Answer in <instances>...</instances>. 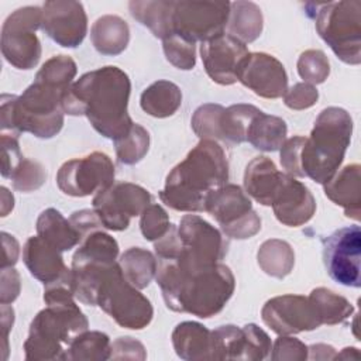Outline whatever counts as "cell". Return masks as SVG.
I'll return each mask as SVG.
<instances>
[{"label":"cell","instance_id":"1","mask_svg":"<svg viewBox=\"0 0 361 361\" xmlns=\"http://www.w3.org/2000/svg\"><path fill=\"white\" fill-rule=\"evenodd\" d=\"M155 278L169 309L203 319L221 312L235 286L233 272L220 262L197 267L158 258Z\"/></svg>","mask_w":361,"mask_h":361},{"label":"cell","instance_id":"2","mask_svg":"<svg viewBox=\"0 0 361 361\" xmlns=\"http://www.w3.org/2000/svg\"><path fill=\"white\" fill-rule=\"evenodd\" d=\"M130 79L117 66H103L82 75L65 92L63 113L86 116L103 137L120 140L133 127L127 113Z\"/></svg>","mask_w":361,"mask_h":361},{"label":"cell","instance_id":"3","mask_svg":"<svg viewBox=\"0 0 361 361\" xmlns=\"http://www.w3.org/2000/svg\"><path fill=\"white\" fill-rule=\"evenodd\" d=\"M351 133L353 120L344 109H324L307 138L295 135L282 144V168L288 175L310 178L324 185L338 171L350 145Z\"/></svg>","mask_w":361,"mask_h":361},{"label":"cell","instance_id":"4","mask_svg":"<svg viewBox=\"0 0 361 361\" xmlns=\"http://www.w3.org/2000/svg\"><path fill=\"white\" fill-rule=\"evenodd\" d=\"M228 164L214 140H202L166 176L161 200L180 212H204L212 192L226 185Z\"/></svg>","mask_w":361,"mask_h":361},{"label":"cell","instance_id":"5","mask_svg":"<svg viewBox=\"0 0 361 361\" xmlns=\"http://www.w3.org/2000/svg\"><path fill=\"white\" fill-rule=\"evenodd\" d=\"M73 298L72 286L68 283L45 286L47 307L31 323L24 344L27 360H63L75 338L87 330V319Z\"/></svg>","mask_w":361,"mask_h":361},{"label":"cell","instance_id":"6","mask_svg":"<svg viewBox=\"0 0 361 361\" xmlns=\"http://www.w3.org/2000/svg\"><path fill=\"white\" fill-rule=\"evenodd\" d=\"M69 89V87H68ZM68 89L42 79L34 80L21 96H1V128L51 138L63 124L62 99Z\"/></svg>","mask_w":361,"mask_h":361},{"label":"cell","instance_id":"7","mask_svg":"<svg viewBox=\"0 0 361 361\" xmlns=\"http://www.w3.org/2000/svg\"><path fill=\"white\" fill-rule=\"evenodd\" d=\"M316 30L331 51L345 63L361 62V3L333 1L313 4Z\"/></svg>","mask_w":361,"mask_h":361},{"label":"cell","instance_id":"8","mask_svg":"<svg viewBox=\"0 0 361 361\" xmlns=\"http://www.w3.org/2000/svg\"><path fill=\"white\" fill-rule=\"evenodd\" d=\"M97 305L118 326L133 330L144 329L154 314L149 300L124 278L120 264H116L103 281Z\"/></svg>","mask_w":361,"mask_h":361},{"label":"cell","instance_id":"9","mask_svg":"<svg viewBox=\"0 0 361 361\" xmlns=\"http://www.w3.org/2000/svg\"><path fill=\"white\" fill-rule=\"evenodd\" d=\"M228 17L230 1H171L168 37L204 42L224 34Z\"/></svg>","mask_w":361,"mask_h":361},{"label":"cell","instance_id":"10","mask_svg":"<svg viewBox=\"0 0 361 361\" xmlns=\"http://www.w3.org/2000/svg\"><path fill=\"white\" fill-rule=\"evenodd\" d=\"M42 8L27 6L11 13L1 28V51L7 62L18 69H31L41 56L35 31L41 27Z\"/></svg>","mask_w":361,"mask_h":361},{"label":"cell","instance_id":"11","mask_svg":"<svg viewBox=\"0 0 361 361\" xmlns=\"http://www.w3.org/2000/svg\"><path fill=\"white\" fill-rule=\"evenodd\" d=\"M178 245L165 257L178 258L192 265H212L223 259L227 252V243L217 228L195 214L182 217L178 227Z\"/></svg>","mask_w":361,"mask_h":361},{"label":"cell","instance_id":"12","mask_svg":"<svg viewBox=\"0 0 361 361\" xmlns=\"http://www.w3.org/2000/svg\"><path fill=\"white\" fill-rule=\"evenodd\" d=\"M231 238H250L261 228V220L252 210L251 200L237 185H223L206 200V210Z\"/></svg>","mask_w":361,"mask_h":361},{"label":"cell","instance_id":"13","mask_svg":"<svg viewBox=\"0 0 361 361\" xmlns=\"http://www.w3.org/2000/svg\"><path fill=\"white\" fill-rule=\"evenodd\" d=\"M93 210L103 227L114 231L126 230L131 217L141 214L151 203L144 188L130 182H113L93 197Z\"/></svg>","mask_w":361,"mask_h":361},{"label":"cell","instance_id":"14","mask_svg":"<svg viewBox=\"0 0 361 361\" xmlns=\"http://www.w3.org/2000/svg\"><path fill=\"white\" fill-rule=\"evenodd\" d=\"M361 230L354 224L323 240V262L329 276L340 285L361 286Z\"/></svg>","mask_w":361,"mask_h":361},{"label":"cell","instance_id":"15","mask_svg":"<svg viewBox=\"0 0 361 361\" xmlns=\"http://www.w3.org/2000/svg\"><path fill=\"white\" fill-rule=\"evenodd\" d=\"M114 182V165L103 152L65 162L56 175L59 189L69 196L83 197L97 193Z\"/></svg>","mask_w":361,"mask_h":361},{"label":"cell","instance_id":"16","mask_svg":"<svg viewBox=\"0 0 361 361\" xmlns=\"http://www.w3.org/2000/svg\"><path fill=\"white\" fill-rule=\"evenodd\" d=\"M262 320L275 333L286 336L322 326L319 313L310 300L300 295H283L269 299L261 312Z\"/></svg>","mask_w":361,"mask_h":361},{"label":"cell","instance_id":"17","mask_svg":"<svg viewBox=\"0 0 361 361\" xmlns=\"http://www.w3.org/2000/svg\"><path fill=\"white\" fill-rule=\"evenodd\" d=\"M212 350L216 360H262L271 350V340L255 324L243 329L228 324L212 331Z\"/></svg>","mask_w":361,"mask_h":361},{"label":"cell","instance_id":"18","mask_svg":"<svg viewBox=\"0 0 361 361\" xmlns=\"http://www.w3.org/2000/svg\"><path fill=\"white\" fill-rule=\"evenodd\" d=\"M41 28L61 47H78L87 31L83 4L72 0H54L42 6Z\"/></svg>","mask_w":361,"mask_h":361},{"label":"cell","instance_id":"19","mask_svg":"<svg viewBox=\"0 0 361 361\" xmlns=\"http://www.w3.org/2000/svg\"><path fill=\"white\" fill-rule=\"evenodd\" d=\"M237 80L255 94L267 99H278L288 90V76L283 65L264 52H248L245 55L238 66Z\"/></svg>","mask_w":361,"mask_h":361},{"label":"cell","instance_id":"20","mask_svg":"<svg viewBox=\"0 0 361 361\" xmlns=\"http://www.w3.org/2000/svg\"><path fill=\"white\" fill-rule=\"evenodd\" d=\"M248 54L244 42L230 34H221L200 44V55L207 75L220 85L237 82V71Z\"/></svg>","mask_w":361,"mask_h":361},{"label":"cell","instance_id":"21","mask_svg":"<svg viewBox=\"0 0 361 361\" xmlns=\"http://www.w3.org/2000/svg\"><path fill=\"white\" fill-rule=\"evenodd\" d=\"M271 206L275 217L289 227H299L307 223L316 212V202L309 189L283 172L272 196Z\"/></svg>","mask_w":361,"mask_h":361},{"label":"cell","instance_id":"22","mask_svg":"<svg viewBox=\"0 0 361 361\" xmlns=\"http://www.w3.org/2000/svg\"><path fill=\"white\" fill-rule=\"evenodd\" d=\"M23 259L30 274L45 286L54 283L72 286V272L63 264L61 251L39 235L27 240L23 248Z\"/></svg>","mask_w":361,"mask_h":361},{"label":"cell","instance_id":"23","mask_svg":"<svg viewBox=\"0 0 361 361\" xmlns=\"http://www.w3.org/2000/svg\"><path fill=\"white\" fill-rule=\"evenodd\" d=\"M326 196L336 204L344 209L347 217L360 220L361 203V175L360 165L351 164L344 166L340 172L324 183Z\"/></svg>","mask_w":361,"mask_h":361},{"label":"cell","instance_id":"24","mask_svg":"<svg viewBox=\"0 0 361 361\" xmlns=\"http://www.w3.org/2000/svg\"><path fill=\"white\" fill-rule=\"evenodd\" d=\"M282 172L267 157L254 158L245 168L244 186L247 195L264 206H271L272 196L278 186Z\"/></svg>","mask_w":361,"mask_h":361},{"label":"cell","instance_id":"25","mask_svg":"<svg viewBox=\"0 0 361 361\" xmlns=\"http://www.w3.org/2000/svg\"><path fill=\"white\" fill-rule=\"evenodd\" d=\"M176 354L183 360L213 358L212 331L196 322H183L172 333Z\"/></svg>","mask_w":361,"mask_h":361},{"label":"cell","instance_id":"26","mask_svg":"<svg viewBox=\"0 0 361 361\" xmlns=\"http://www.w3.org/2000/svg\"><path fill=\"white\" fill-rule=\"evenodd\" d=\"M259 111V109L251 104H233L227 109L221 107L217 116L214 138L231 144L245 142L248 127Z\"/></svg>","mask_w":361,"mask_h":361},{"label":"cell","instance_id":"27","mask_svg":"<svg viewBox=\"0 0 361 361\" xmlns=\"http://www.w3.org/2000/svg\"><path fill=\"white\" fill-rule=\"evenodd\" d=\"M37 233L56 250L68 251L82 241L80 233L58 210L47 209L37 220Z\"/></svg>","mask_w":361,"mask_h":361},{"label":"cell","instance_id":"28","mask_svg":"<svg viewBox=\"0 0 361 361\" xmlns=\"http://www.w3.org/2000/svg\"><path fill=\"white\" fill-rule=\"evenodd\" d=\"M90 38L100 54L117 55L126 49L130 39V30L123 18L103 16L93 24Z\"/></svg>","mask_w":361,"mask_h":361},{"label":"cell","instance_id":"29","mask_svg":"<svg viewBox=\"0 0 361 361\" xmlns=\"http://www.w3.org/2000/svg\"><path fill=\"white\" fill-rule=\"evenodd\" d=\"M286 124L282 118L259 111L247 131V141L261 151H276L286 138Z\"/></svg>","mask_w":361,"mask_h":361},{"label":"cell","instance_id":"30","mask_svg":"<svg viewBox=\"0 0 361 361\" xmlns=\"http://www.w3.org/2000/svg\"><path fill=\"white\" fill-rule=\"evenodd\" d=\"M141 107L154 117L172 116L182 103L180 89L168 80H158L148 86L141 94Z\"/></svg>","mask_w":361,"mask_h":361},{"label":"cell","instance_id":"31","mask_svg":"<svg viewBox=\"0 0 361 361\" xmlns=\"http://www.w3.org/2000/svg\"><path fill=\"white\" fill-rule=\"evenodd\" d=\"M227 28L230 35L238 38L244 44L257 39L262 31L261 8L251 1L230 3Z\"/></svg>","mask_w":361,"mask_h":361},{"label":"cell","instance_id":"32","mask_svg":"<svg viewBox=\"0 0 361 361\" xmlns=\"http://www.w3.org/2000/svg\"><path fill=\"white\" fill-rule=\"evenodd\" d=\"M120 267L124 278L133 286L142 289L148 286L151 279L155 276L158 262L149 251L133 247L121 255Z\"/></svg>","mask_w":361,"mask_h":361},{"label":"cell","instance_id":"33","mask_svg":"<svg viewBox=\"0 0 361 361\" xmlns=\"http://www.w3.org/2000/svg\"><path fill=\"white\" fill-rule=\"evenodd\" d=\"M118 254L117 241L103 230L97 228L90 231L82 238L80 247L76 250L72 262L97 261V262H116Z\"/></svg>","mask_w":361,"mask_h":361},{"label":"cell","instance_id":"34","mask_svg":"<svg viewBox=\"0 0 361 361\" xmlns=\"http://www.w3.org/2000/svg\"><path fill=\"white\" fill-rule=\"evenodd\" d=\"M128 7L131 16L142 25L148 27L155 37L161 39L168 37L171 1H131Z\"/></svg>","mask_w":361,"mask_h":361},{"label":"cell","instance_id":"35","mask_svg":"<svg viewBox=\"0 0 361 361\" xmlns=\"http://www.w3.org/2000/svg\"><path fill=\"white\" fill-rule=\"evenodd\" d=\"M295 255L290 245L282 240H268L258 251L259 267L271 276L283 278L293 267Z\"/></svg>","mask_w":361,"mask_h":361},{"label":"cell","instance_id":"36","mask_svg":"<svg viewBox=\"0 0 361 361\" xmlns=\"http://www.w3.org/2000/svg\"><path fill=\"white\" fill-rule=\"evenodd\" d=\"M309 298L319 313L322 324L341 323L354 312V307L345 298L326 288L313 289Z\"/></svg>","mask_w":361,"mask_h":361},{"label":"cell","instance_id":"37","mask_svg":"<svg viewBox=\"0 0 361 361\" xmlns=\"http://www.w3.org/2000/svg\"><path fill=\"white\" fill-rule=\"evenodd\" d=\"M111 357L109 336L100 331H83L69 345L63 360H107Z\"/></svg>","mask_w":361,"mask_h":361},{"label":"cell","instance_id":"38","mask_svg":"<svg viewBox=\"0 0 361 361\" xmlns=\"http://www.w3.org/2000/svg\"><path fill=\"white\" fill-rule=\"evenodd\" d=\"M114 144L118 161L127 165H133L142 159V157L147 154L149 135L144 127L134 123L131 130L124 137L114 141Z\"/></svg>","mask_w":361,"mask_h":361},{"label":"cell","instance_id":"39","mask_svg":"<svg viewBox=\"0 0 361 361\" xmlns=\"http://www.w3.org/2000/svg\"><path fill=\"white\" fill-rule=\"evenodd\" d=\"M76 75V63L68 55H56L49 58L38 71V79L49 82L52 85L68 89L72 85V79Z\"/></svg>","mask_w":361,"mask_h":361},{"label":"cell","instance_id":"40","mask_svg":"<svg viewBox=\"0 0 361 361\" xmlns=\"http://www.w3.org/2000/svg\"><path fill=\"white\" fill-rule=\"evenodd\" d=\"M298 72L300 78L309 85L322 83L326 80L330 72L329 61L322 51L309 49L299 56Z\"/></svg>","mask_w":361,"mask_h":361},{"label":"cell","instance_id":"41","mask_svg":"<svg viewBox=\"0 0 361 361\" xmlns=\"http://www.w3.org/2000/svg\"><path fill=\"white\" fill-rule=\"evenodd\" d=\"M164 41V52L166 59L179 69H192L195 66V42L178 35H169Z\"/></svg>","mask_w":361,"mask_h":361},{"label":"cell","instance_id":"42","mask_svg":"<svg viewBox=\"0 0 361 361\" xmlns=\"http://www.w3.org/2000/svg\"><path fill=\"white\" fill-rule=\"evenodd\" d=\"M140 227L145 240L157 241L166 234L171 224L166 212L159 204H149L141 213Z\"/></svg>","mask_w":361,"mask_h":361},{"label":"cell","instance_id":"43","mask_svg":"<svg viewBox=\"0 0 361 361\" xmlns=\"http://www.w3.org/2000/svg\"><path fill=\"white\" fill-rule=\"evenodd\" d=\"M45 176V171L38 162L23 158L20 165L11 173L10 179L13 180L16 189L28 192L38 189L44 183Z\"/></svg>","mask_w":361,"mask_h":361},{"label":"cell","instance_id":"44","mask_svg":"<svg viewBox=\"0 0 361 361\" xmlns=\"http://www.w3.org/2000/svg\"><path fill=\"white\" fill-rule=\"evenodd\" d=\"M285 104L295 110H302L313 106L319 97V93L313 85L296 83L292 89L286 90Z\"/></svg>","mask_w":361,"mask_h":361},{"label":"cell","instance_id":"45","mask_svg":"<svg viewBox=\"0 0 361 361\" xmlns=\"http://www.w3.org/2000/svg\"><path fill=\"white\" fill-rule=\"evenodd\" d=\"M303 345L302 341L292 338V337H279L275 341L274 345V354L272 358L274 360H282V358H289V360H303L306 358V355L298 353V351H292L293 348H298Z\"/></svg>","mask_w":361,"mask_h":361}]
</instances>
